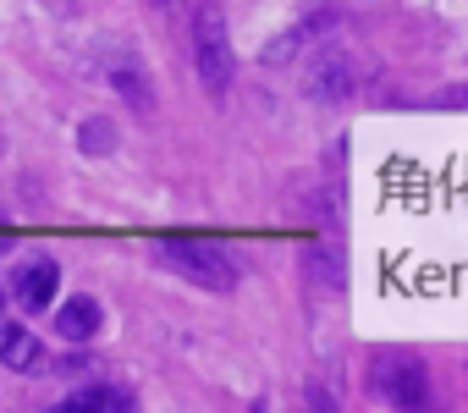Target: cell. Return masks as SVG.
<instances>
[{
  "mask_svg": "<svg viewBox=\"0 0 468 413\" xmlns=\"http://www.w3.org/2000/svg\"><path fill=\"white\" fill-rule=\"evenodd\" d=\"M111 83H116V94H122L133 111H149V105H154L149 72H144V61H138L133 50H116V56H111Z\"/></svg>",
  "mask_w": 468,
  "mask_h": 413,
  "instance_id": "cell-7",
  "label": "cell"
},
{
  "mask_svg": "<svg viewBox=\"0 0 468 413\" xmlns=\"http://www.w3.org/2000/svg\"><path fill=\"white\" fill-rule=\"evenodd\" d=\"M78 402L89 413H138L133 391H122V386H89V391H78Z\"/></svg>",
  "mask_w": 468,
  "mask_h": 413,
  "instance_id": "cell-9",
  "label": "cell"
},
{
  "mask_svg": "<svg viewBox=\"0 0 468 413\" xmlns=\"http://www.w3.org/2000/svg\"><path fill=\"white\" fill-rule=\"evenodd\" d=\"M56 287H61V265L50 254H28L12 265V298L34 314V309H50L56 303Z\"/></svg>",
  "mask_w": 468,
  "mask_h": 413,
  "instance_id": "cell-5",
  "label": "cell"
},
{
  "mask_svg": "<svg viewBox=\"0 0 468 413\" xmlns=\"http://www.w3.org/2000/svg\"><path fill=\"white\" fill-rule=\"evenodd\" d=\"M303 413H336V397L325 391V386H309V408Z\"/></svg>",
  "mask_w": 468,
  "mask_h": 413,
  "instance_id": "cell-11",
  "label": "cell"
},
{
  "mask_svg": "<svg viewBox=\"0 0 468 413\" xmlns=\"http://www.w3.org/2000/svg\"><path fill=\"white\" fill-rule=\"evenodd\" d=\"M154 259L165 270L187 276L193 287H209V292H231V287H238V265H231V254L215 249V243H198V238H165L154 249Z\"/></svg>",
  "mask_w": 468,
  "mask_h": 413,
  "instance_id": "cell-2",
  "label": "cell"
},
{
  "mask_svg": "<svg viewBox=\"0 0 468 413\" xmlns=\"http://www.w3.org/2000/svg\"><path fill=\"white\" fill-rule=\"evenodd\" d=\"M0 364L17 369V375H34L45 369V347L28 325H12V320H0Z\"/></svg>",
  "mask_w": 468,
  "mask_h": 413,
  "instance_id": "cell-6",
  "label": "cell"
},
{
  "mask_svg": "<svg viewBox=\"0 0 468 413\" xmlns=\"http://www.w3.org/2000/svg\"><path fill=\"white\" fill-rule=\"evenodd\" d=\"M193 67L209 94H226L238 61H231V34H226V17L215 0H198V12H193Z\"/></svg>",
  "mask_w": 468,
  "mask_h": 413,
  "instance_id": "cell-3",
  "label": "cell"
},
{
  "mask_svg": "<svg viewBox=\"0 0 468 413\" xmlns=\"http://www.w3.org/2000/svg\"><path fill=\"white\" fill-rule=\"evenodd\" d=\"M369 386L397 408V413H441L435 408V391H430V369L419 353H380L375 369H369Z\"/></svg>",
  "mask_w": 468,
  "mask_h": 413,
  "instance_id": "cell-1",
  "label": "cell"
},
{
  "mask_svg": "<svg viewBox=\"0 0 468 413\" xmlns=\"http://www.w3.org/2000/svg\"><path fill=\"white\" fill-rule=\"evenodd\" d=\"M0 309H6V292H0Z\"/></svg>",
  "mask_w": 468,
  "mask_h": 413,
  "instance_id": "cell-13",
  "label": "cell"
},
{
  "mask_svg": "<svg viewBox=\"0 0 468 413\" xmlns=\"http://www.w3.org/2000/svg\"><path fill=\"white\" fill-rule=\"evenodd\" d=\"M56 331H61L67 342H89V336L100 331V303H94V298H72L67 309H56Z\"/></svg>",
  "mask_w": 468,
  "mask_h": 413,
  "instance_id": "cell-8",
  "label": "cell"
},
{
  "mask_svg": "<svg viewBox=\"0 0 468 413\" xmlns=\"http://www.w3.org/2000/svg\"><path fill=\"white\" fill-rule=\"evenodd\" d=\"M50 413H89V408H83V402H78V397H72V402H56V408H50Z\"/></svg>",
  "mask_w": 468,
  "mask_h": 413,
  "instance_id": "cell-12",
  "label": "cell"
},
{
  "mask_svg": "<svg viewBox=\"0 0 468 413\" xmlns=\"http://www.w3.org/2000/svg\"><path fill=\"white\" fill-rule=\"evenodd\" d=\"M83 149H89V154H105V149H111V122H89V127H83Z\"/></svg>",
  "mask_w": 468,
  "mask_h": 413,
  "instance_id": "cell-10",
  "label": "cell"
},
{
  "mask_svg": "<svg viewBox=\"0 0 468 413\" xmlns=\"http://www.w3.org/2000/svg\"><path fill=\"white\" fill-rule=\"evenodd\" d=\"M353 89H358L353 56H347L342 45H320V50H314V67H309V94L325 100V105H336V100H347Z\"/></svg>",
  "mask_w": 468,
  "mask_h": 413,
  "instance_id": "cell-4",
  "label": "cell"
}]
</instances>
